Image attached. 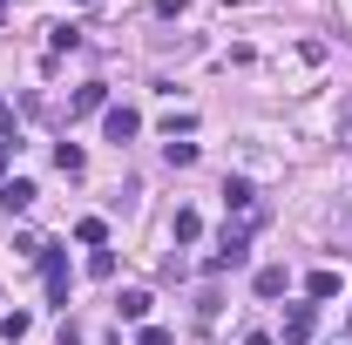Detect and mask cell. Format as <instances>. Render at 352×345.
I'll return each mask as SVG.
<instances>
[{"instance_id":"cell-1","label":"cell","mask_w":352,"mask_h":345,"mask_svg":"<svg viewBox=\"0 0 352 345\" xmlns=\"http://www.w3.org/2000/svg\"><path fill=\"white\" fill-rule=\"evenodd\" d=\"M223 210H237V223H264V203H258V190H251L244 176L223 183Z\"/></svg>"},{"instance_id":"cell-2","label":"cell","mask_w":352,"mask_h":345,"mask_svg":"<svg viewBox=\"0 0 352 345\" xmlns=\"http://www.w3.org/2000/svg\"><path fill=\"white\" fill-rule=\"evenodd\" d=\"M41 278H47V298L68 304V258H61V251H47V244H41Z\"/></svg>"},{"instance_id":"cell-3","label":"cell","mask_w":352,"mask_h":345,"mask_svg":"<svg viewBox=\"0 0 352 345\" xmlns=\"http://www.w3.org/2000/svg\"><path fill=\"white\" fill-rule=\"evenodd\" d=\"M102 129H109V142H135L142 135V115L135 109H102Z\"/></svg>"},{"instance_id":"cell-4","label":"cell","mask_w":352,"mask_h":345,"mask_svg":"<svg viewBox=\"0 0 352 345\" xmlns=\"http://www.w3.org/2000/svg\"><path fill=\"white\" fill-rule=\"evenodd\" d=\"M34 197H41V190H34V183H28V176H14V183H0V210H7V216H21V210H34Z\"/></svg>"},{"instance_id":"cell-5","label":"cell","mask_w":352,"mask_h":345,"mask_svg":"<svg viewBox=\"0 0 352 345\" xmlns=\"http://www.w3.org/2000/svg\"><path fill=\"white\" fill-rule=\"evenodd\" d=\"M311 332H318V304H292V311H285V339L305 345Z\"/></svg>"},{"instance_id":"cell-6","label":"cell","mask_w":352,"mask_h":345,"mask_svg":"<svg viewBox=\"0 0 352 345\" xmlns=\"http://www.w3.org/2000/svg\"><path fill=\"white\" fill-rule=\"evenodd\" d=\"M95 109H109V82H82L68 102V115H95Z\"/></svg>"},{"instance_id":"cell-7","label":"cell","mask_w":352,"mask_h":345,"mask_svg":"<svg viewBox=\"0 0 352 345\" xmlns=\"http://www.w3.org/2000/svg\"><path fill=\"white\" fill-rule=\"evenodd\" d=\"M149 291H122V298H116V311H122V318H129V325H149Z\"/></svg>"},{"instance_id":"cell-8","label":"cell","mask_w":352,"mask_h":345,"mask_svg":"<svg viewBox=\"0 0 352 345\" xmlns=\"http://www.w3.org/2000/svg\"><path fill=\"white\" fill-rule=\"evenodd\" d=\"M54 170H61V176H82V170H88L82 142H54Z\"/></svg>"},{"instance_id":"cell-9","label":"cell","mask_w":352,"mask_h":345,"mask_svg":"<svg viewBox=\"0 0 352 345\" xmlns=\"http://www.w3.org/2000/svg\"><path fill=\"white\" fill-rule=\"evenodd\" d=\"M305 298H311V304L339 298V271H311V278H305Z\"/></svg>"},{"instance_id":"cell-10","label":"cell","mask_w":352,"mask_h":345,"mask_svg":"<svg viewBox=\"0 0 352 345\" xmlns=\"http://www.w3.org/2000/svg\"><path fill=\"white\" fill-rule=\"evenodd\" d=\"M285 285H292L285 264H264V271H258V298H285Z\"/></svg>"},{"instance_id":"cell-11","label":"cell","mask_w":352,"mask_h":345,"mask_svg":"<svg viewBox=\"0 0 352 345\" xmlns=\"http://www.w3.org/2000/svg\"><path fill=\"white\" fill-rule=\"evenodd\" d=\"M47 47H54V54L82 47V27H75V21H54V27H47Z\"/></svg>"},{"instance_id":"cell-12","label":"cell","mask_w":352,"mask_h":345,"mask_svg":"<svg viewBox=\"0 0 352 345\" xmlns=\"http://www.w3.org/2000/svg\"><path fill=\"white\" fill-rule=\"evenodd\" d=\"M170 237H176V244H197V237H204V216H197V210H176Z\"/></svg>"},{"instance_id":"cell-13","label":"cell","mask_w":352,"mask_h":345,"mask_svg":"<svg viewBox=\"0 0 352 345\" xmlns=\"http://www.w3.org/2000/svg\"><path fill=\"white\" fill-rule=\"evenodd\" d=\"M163 156H170V170H190V163H197V142L176 135V142H163Z\"/></svg>"},{"instance_id":"cell-14","label":"cell","mask_w":352,"mask_h":345,"mask_svg":"<svg viewBox=\"0 0 352 345\" xmlns=\"http://www.w3.org/2000/svg\"><path fill=\"white\" fill-rule=\"evenodd\" d=\"M0 332H7V339L21 345V339H28V332H34V318H28V311H7V318H0Z\"/></svg>"},{"instance_id":"cell-15","label":"cell","mask_w":352,"mask_h":345,"mask_svg":"<svg viewBox=\"0 0 352 345\" xmlns=\"http://www.w3.org/2000/svg\"><path fill=\"white\" fill-rule=\"evenodd\" d=\"M75 237H82V244H109V223H102V216H82Z\"/></svg>"},{"instance_id":"cell-16","label":"cell","mask_w":352,"mask_h":345,"mask_svg":"<svg viewBox=\"0 0 352 345\" xmlns=\"http://www.w3.org/2000/svg\"><path fill=\"white\" fill-rule=\"evenodd\" d=\"M88 278H116V251H95L88 258Z\"/></svg>"},{"instance_id":"cell-17","label":"cell","mask_w":352,"mask_h":345,"mask_svg":"<svg viewBox=\"0 0 352 345\" xmlns=\"http://www.w3.org/2000/svg\"><path fill=\"white\" fill-rule=\"evenodd\" d=\"M339 142H346V149H352V95H346V102H339Z\"/></svg>"},{"instance_id":"cell-18","label":"cell","mask_w":352,"mask_h":345,"mask_svg":"<svg viewBox=\"0 0 352 345\" xmlns=\"http://www.w3.org/2000/svg\"><path fill=\"white\" fill-rule=\"evenodd\" d=\"M135 345H176V339L163 332V325H142V339H135Z\"/></svg>"},{"instance_id":"cell-19","label":"cell","mask_w":352,"mask_h":345,"mask_svg":"<svg viewBox=\"0 0 352 345\" xmlns=\"http://www.w3.org/2000/svg\"><path fill=\"white\" fill-rule=\"evenodd\" d=\"M156 14H163V21H176V14H190V0H156Z\"/></svg>"},{"instance_id":"cell-20","label":"cell","mask_w":352,"mask_h":345,"mask_svg":"<svg viewBox=\"0 0 352 345\" xmlns=\"http://www.w3.org/2000/svg\"><path fill=\"white\" fill-rule=\"evenodd\" d=\"M0 135H14V109L7 102H0Z\"/></svg>"},{"instance_id":"cell-21","label":"cell","mask_w":352,"mask_h":345,"mask_svg":"<svg viewBox=\"0 0 352 345\" xmlns=\"http://www.w3.org/2000/svg\"><path fill=\"white\" fill-rule=\"evenodd\" d=\"M244 345H278V339H271V332H244Z\"/></svg>"},{"instance_id":"cell-22","label":"cell","mask_w":352,"mask_h":345,"mask_svg":"<svg viewBox=\"0 0 352 345\" xmlns=\"http://www.w3.org/2000/svg\"><path fill=\"white\" fill-rule=\"evenodd\" d=\"M7 163H14V149H7V142H0V176H7Z\"/></svg>"},{"instance_id":"cell-23","label":"cell","mask_w":352,"mask_h":345,"mask_svg":"<svg viewBox=\"0 0 352 345\" xmlns=\"http://www.w3.org/2000/svg\"><path fill=\"white\" fill-rule=\"evenodd\" d=\"M82 7H102V0H82Z\"/></svg>"}]
</instances>
